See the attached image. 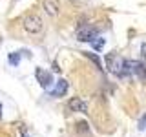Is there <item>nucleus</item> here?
Here are the masks:
<instances>
[{"instance_id": "f257e3e1", "label": "nucleus", "mask_w": 146, "mask_h": 137, "mask_svg": "<svg viewBox=\"0 0 146 137\" xmlns=\"http://www.w3.org/2000/svg\"><path fill=\"white\" fill-rule=\"evenodd\" d=\"M42 18H40L38 15H29L24 18V31L29 35H38L40 31H42Z\"/></svg>"}, {"instance_id": "f03ea898", "label": "nucleus", "mask_w": 146, "mask_h": 137, "mask_svg": "<svg viewBox=\"0 0 146 137\" xmlns=\"http://www.w3.org/2000/svg\"><path fill=\"white\" fill-rule=\"evenodd\" d=\"M122 61L124 59H121V57H117V53H108L106 55V68L110 71H113V73H117V75H121L122 73Z\"/></svg>"}, {"instance_id": "7ed1b4c3", "label": "nucleus", "mask_w": 146, "mask_h": 137, "mask_svg": "<svg viewBox=\"0 0 146 137\" xmlns=\"http://www.w3.org/2000/svg\"><path fill=\"white\" fill-rule=\"evenodd\" d=\"M77 39L80 42H93V39H97V27H93V26L80 27L77 31Z\"/></svg>"}, {"instance_id": "20e7f679", "label": "nucleus", "mask_w": 146, "mask_h": 137, "mask_svg": "<svg viewBox=\"0 0 146 137\" xmlns=\"http://www.w3.org/2000/svg\"><path fill=\"white\" fill-rule=\"evenodd\" d=\"M42 7L49 17H57L58 13H60V4H58V0H44Z\"/></svg>"}, {"instance_id": "39448f33", "label": "nucleus", "mask_w": 146, "mask_h": 137, "mask_svg": "<svg viewBox=\"0 0 146 137\" xmlns=\"http://www.w3.org/2000/svg\"><path fill=\"white\" fill-rule=\"evenodd\" d=\"M68 108L71 110V112H80V113H88V104L84 102L82 99H71L70 102H68Z\"/></svg>"}, {"instance_id": "423d86ee", "label": "nucleus", "mask_w": 146, "mask_h": 137, "mask_svg": "<svg viewBox=\"0 0 146 137\" xmlns=\"http://www.w3.org/2000/svg\"><path fill=\"white\" fill-rule=\"evenodd\" d=\"M66 91H68V80L60 79L57 84H55V90L51 91V95H53V97H64Z\"/></svg>"}, {"instance_id": "0eeeda50", "label": "nucleus", "mask_w": 146, "mask_h": 137, "mask_svg": "<svg viewBox=\"0 0 146 137\" xmlns=\"http://www.w3.org/2000/svg\"><path fill=\"white\" fill-rule=\"evenodd\" d=\"M36 79H38V82H40L42 88H49V84H51V73L42 71L38 68V70H36Z\"/></svg>"}, {"instance_id": "6e6552de", "label": "nucleus", "mask_w": 146, "mask_h": 137, "mask_svg": "<svg viewBox=\"0 0 146 137\" xmlns=\"http://www.w3.org/2000/svg\"><path fill=\"white\" fill-rule=\"evenodd\" d=\"M84 55H86V57H88L90 61H91V62L95 64V66L99 68V70H102V64H100V59L97 57V55H93V53H84Z\"/></svg>"}, {"instance_id": "1a4fd4ad", "label": "nucleus", "mask_w": 146, "mask_h": 137, "mask_svg": "<svg viewBox=\"0 0 146 137\" xmlns=\"http://www.w3.org/2000/svg\"><path fill=\"white\" fill-rule=\"evenodd\" d=\"M18 62H20V55H18V53H11V55H9V64H15V66H17Z\"/></svg>"}, {"instance_id": "9d476101", "label": "nucleus", "mask_w": 146, "mask_h": 137, "mask_svg": "<svg viewBox=\"0 0 146 137\" xmlns=\"http://www.w3.org/2000/svg\"><path fill=\"white\" fill-rule=\"evenodd\" d=\"M104 44H106V40H104V39H99V40H95V42H93V48L99 51V49L104 48Z\"/></svg>"}, {"instance_id": "9b49d317", "label": "nucleus", "mask_w": 146, "mask_h": 137, "mask_svg": "<svg viewBox=\"0 0 146 137\" xmlns=\"http://www.w3.org/2000/svg\"><path fill=\"white\" fill-rule=\"evenodd\" d=\"M139 130H146V115L141 117V121H139Z\"/></svg>"}, {"instance_id": "f8f14e48", "label": "nucleus", "mask_w": 146, "mask_h": 137, "mask_svg": "<svg viewBox=\"0 0 146 137\" xmlns=\"http://www.w3.org/2000/svg\"><path fill=\"white\" fill-rule=\"evenodd\" d=\"M79 132H88V124H86V122H79Z\"/></svg>"}, {"instance_id": "ddd939ff", "label": "nucleus", "mask_w": 146, "mask_h": 137, "mask_svg": "<svg viewBox=\"0 0 146 137\" xmlns=\"http://www.w3.org/2000/svg\"><path fill=\"white\" fill-rule=\"evenodd\" d=\"M141 55H143V59H146V42L141 46Z\"/></svg>"}, {"instance_id": "4468645a", "label": "nucleus", "mask_w": 146, "mask_h": 137, "mask_svg": "<svg viewBox=\"0 0 146 137\" xmlns=\"http://www.w3.org/2000/svg\"><path fill=\"white\" fill-rule=\"evenodd\" d=\"M143 77H146V64H144V73H143Z\"/></svg>"}, {"instance_id": "2eb2a0df", "label": "nucleus", "mask_w": 146, "mask_h": 137, "mask_svg": "<svg viewBox=\"0 0 146 137\" xmlns=\"http://www.w3.org/2000/svg\"><path fill=\"white\" fill-rule=\"evenodd\" d=\"M0 115H2V106H0Z\"/></svg>"}]
</instances>
